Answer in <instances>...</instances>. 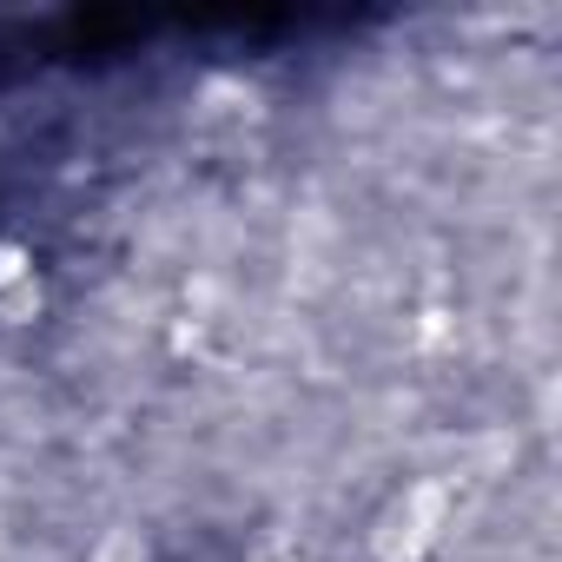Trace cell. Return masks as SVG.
Wrapping results in <instances>:
<instances>
[{"label":"cell","instance_id":"1","mask_svg":"<svg viewBox=\"0 0 562 562\" xmlns=\"http://www.w3.org/2000/svg\"><path fill=\"white\" fill-rule=\"evenodd\" d=\"M450 529V483H404L371 522V562H424Z\"/></svg>","mask_w":562,"mask_h":562},{"label":"cell","instance_id":"2","mask_svg":"<svg viewBox=\"0 0 562 562\" xmlns=\"http://www.w3.org/2000/svg\"><path fill=\"white\" fill-rule=\"evenodd\" d=\"M87 562H153V536L139 522H113V529H100V542L87 549Z\"/></svg>","mask_w":562,"mask_h":562},{"label":"cell","instance_id":"3","mask_svg":"<svg viewBox=\"0 0 562 562\" xmlns=\"http://www.w3.org/2000/svg\"><path fill=\"white\" fill-rule=\"evenodd\" d=\"M41 305H47V285L27 271V278H14V285L0 292V325H34V318H41Z\"/></svg>","mask_w":562,"mask_h":562},{"label":"cell","instance_id":"4","mask_svg":"<svg viewBox=\"0 0 562 562\" xmlns=\"http://www.w3.org/2000/svg\"><path fill=\"white\" fill-rule=\"evenodd\" d=\"M27 271H34V251L14 245V238H0V292H8L14 278H27Z\"/></svg>","mask_w":562,"mask_h":562},{"label":"cell","instance_id":"5","mask_svg":"<svg viewBox=\"0 0 562 562\" xmlns=\"http://www.w3.org/2000/svg\"><path fill=\"white\" fill-rule=\"evenodd\" d=\"M251 562H299V555H285V549H258Z\"/></svg>","mask_w":562,"mask_h":562}]
</instances>
